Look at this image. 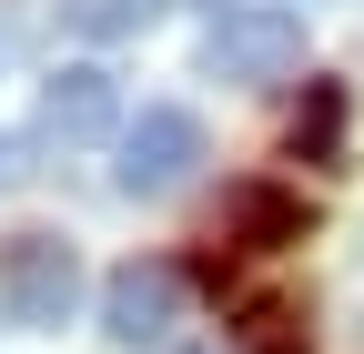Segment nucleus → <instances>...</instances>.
<instances>
[{"label":"nucleus","mask_w":364,"mask_h":354,"mask_svg":"<svg viewBox=\"0 0 364 354\" xmlns=\"http://www.w3.org/2000/svg\"><path fill=\"white\" fill-rule=\"evenodd\" d=\"M193 162H203V122L182 112V102H142V112L122 122V142H112V183L132 203H162V193L193 183Z\"/></svg>","instance_id":"1"},{"label":"nucleus","mask_w":364,"mask_h":354,"mask_svg":"<svg viewBox=\"0 0 364 354\" xmlns=\"http://www.w3.org/2000/svg\"><path fill=\"white\" fill-rule=\"evenodd\" d=\"M0 314L31 324V334H51L81 314V253L61 233H11L0 243Z\"/></svg>","instance_id":"2"},{"label":"nucleus","mask_w":364,"mask_h":354,"mask_svg":"<svg viewBox=\"0 0 364 354\" xmlns=\"http://www.w3.org/2000/svg\"><path fill=\"white\" fill-rule=\"evenodd\" d=\"M203 71H213V81H294V71H304V11H284V0L223 11L213 41H203Z\"/></svg>","instance_id":"3"},{"label":"nucleus","mask_w":364,"mask_h":354,"mask_svg":"<svg viewBox=\"0 0 364 354\" xmlns=\"http://www.w3.org/2000/svg\"><path fill=\"white\" fill-rule=\"evenodd\" d=\"M182 324V274L172 263H122V274L102 284V334L122 354H162Z\"/></svg>","instance_id":"4"},{"label":"nucleus","mask_w":364,"mask_h":354,"mask_svg":"<svg viewBox=\"0 0 364 354\" xmlns=\"http://www.w3.org/2000/svg\"><path fill=\"white\" fill-rule=\"evenodd\" d=\"M112 112H122V92H112V71L102 61H71V71H51V81H41V142H51V152H81V142H102V132H112Z\"/></svg>","instance_id":"5"},{"label":"nucleus","mask_w":364,"mask_h":354,"mask_svg":"<svg viewBox=\"0 0 364 354\" xmlns=\"http://www.w3.org/2000/svg\"><path fill=\"white\" fill-rule=\"evenodd\" d=\"M223 213H233V233L263 243V253H273V243H304V203H294V193H273V183H243Z\"/></svg>","instance_id":"6"},{"label":"nucleus","mask_w":364,"mask_h":354,"mask_svg":"<svg viewBox=\"0 0 364 354\" xmlns=\"http://www.w3.org/2000/svg\"><path fill=\"white\" fill-rule=\"evenodd\" d=\"M51 11H61L71 41H132V31L162 21V0H51Z\"/></svg>","instance_id":"7"},{"label":"nucleus","mask_w":364,"mask_h":354,"mask_svg":"<svg viewBox=\"0 0 364 354\" xmlns=\"http://www.w3.org/2000/svg\"><path fill=\"white\" fill-rule=\"evenodd\" d=\"M334 152H344V92L314 81V92H304V122H294V162H334Z\"/></svg>","instance_id":"8"},{"label":"nucleus","mask_w":364,"mask_h":354,"mask_svg":"<svg viewBox=\"0 0 364 354\" xmlns=\"http://www.w3.org/2000/svg\"><path fill=\"white\" fill-rule=\"evenodd\" d=\"M243 334H253V354H314V344L294 334V314H273V304H263V314H253Z\"/></svg>","instance_id":"9"},{"label":"nucleus","mask_w":364,"mask_h":354,"mask_svg":"<svg viewBox=\"0 0 364 354\" xmlns=\"http://www.w3.org/2000/svg\"><path fill=\"white\" fill-rule=\"evenodd\" d=\"M203 11H213V21H223V11H243V0H203Z\"/></svg>","instance_id":"10"},{"label":"nucleus","mask_w":364,"mask_h":354,"mask_svg":"<svg viewBox=\"0 0 364 354\" xmlns=\"http://www.w3.org/2000/svg\"><path fill=\"white\" fill-rule=\"evenodd\" d=\"M172 354H223V344H172Z\"/></svg>","instance_id":"11"},{"label":"nucleus","mask_w":364,"mask_h":354,"mask_svg":"<svg viewBox=\"0 0 364 354\" xmlns=\"http://www.w3.org/2000/svg\"><path fill=\"white\" fill-rule=\"evenodd\" d=\"M0 183H11V142H0Z\"/></svg>","instance_id":"12"}]
</instances>
